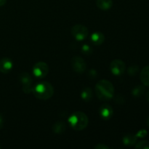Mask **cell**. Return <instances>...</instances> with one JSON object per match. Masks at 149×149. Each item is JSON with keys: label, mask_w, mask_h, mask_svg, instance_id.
Segmentation results:
<instances>
[{"label": "cell", "mask_w": 149, "mask_h": 149, "mask_svg": "<svg viewBox=\"0 0 149 149\" xmlns=\"http://www.w3.org/2000/svg\"><path fill=\"white\" fill-rule=\"evenodd\" d=\"M95 93L100 100H109L114 95V87L111 81L101 79L96 84Z\"/></svg>", "instance_id": "cell-1"}, {"label": "cell", "mask_w": 149, "mask_h": 149, "mask_svg": "<svg viewBox=\"0 0 149 149\" xmlns=\"http://www.w3.org/2000/svg\"><path fill=\"white\" fill-rule=\"evenodd\" d=\"M32 93L36 98L46 100L52 97L54 94V88L48 81H42L33 87Z\"/></svg>", "instance_id": "cell-2"}, {"label": "cell", "mask_w": 149, "mask_h": 149, "mask_svg": "<svg viewBox=\"0 0 149 149\" xmlns=\"http://www.w3.org/2000/svg\"><path fill=\"white\" fill-rule=\"evenodd\" d=\"M88 122L87 116L81 111L74 112L68 118V123L71 127L77 131L85 129L88 125Z\"/></svg>", "instance_id": "cell-3"}, {"label": "cell", "mask_w": 149, "mask_h": 149, "mask_svg": "<svg viewBox=\"0 0 149 149\" xmlns=\"http://www.w3.org/2000/svg\"><path fill=\"white\" fill-rule=\"evenodd\" d=\"M72 36L77 41H82L87 37L89 34V30L86 26L83 25H75L71 30Z\"/></svg>", "instance_id": "cell-4"}, {"label": "cell", "mask_w": 149, "mask_h": 149, "mask_svg": "<svg viewBox=\"0 0 149 149\" xmlns=\"http://www.w3.org/2000/svg\"><path fill=\"white\" fill-rule=\"evenodd\" d=\"M49 72V66L45 62H38L33 65V74L36 77L39 79L45 78Z\"/></svg>", "instance_id": "cell-5"}, {"label": "cell", "mask_w": 149, "mask_h": 149, "mask_svg": "<svg viewBox=\"0 0 149 149\" xmlns=\"http://www.w3.org/2000/svg\"><path fill=\"white\" fill-rule=\"evenodd\" d=\"M19 79L21 84H23V91L25 93H30L32 92V82H33V79L31 76L26 72L21 73L19 76Z\"/></svg>", "instance_id": "cell-6"}, {"label": "cell", "mask_w": 149, "mask_h": 149, "mask_svg": "<svg viewBox=\"0 0 149 149\" xmlns=\"http://www.w3.org/2000/svg\"><path fill=\"white\" fill-rule=\"evenodd\" d=\"M110 70L113 75H122L126 70V65L122 60H113L110 63Z\"/></svg>", "instance_id": "cell-7"}, {"label": "cell", "mask_w": 149, "mask_h": 149, "mask_svg": "<svg viewBox=\"0 0 149 149\" xmlns=\"http://www.w3.org/2000/svg\"><path fill=\"white\" fill-rule=\"evenodd\" d=\"M71 67L75 72L82 74L87 68V63L81 57L74 56L71 59Z\"/></svg>", "instance_id": "cell-8"}, {"label": "cell", "mask_w": 149, "mask_h": 149, "mask_svg": "<svg viewBox=\"0 0 149 149\" xmlns=\"http://www.w3.org/2000/svg\"><path fill=\"white\" fill-rule=\"evenodd\" d=\"M113 114V108L109 104H103L100 109V116L104 120H109Z\"/></svg>", "instance_id": "cell-9"}, {"label": "cell", "mask_w": 149, "mask_h": 149, "mask_svg": "<svg viewBox=\"0 0 149 149\" xmlns=\"http://www.w3.org/2000/svg\"><path fill=\"white\" fill-rule=\"evenodd\" d=\"M13 67V63L10 58H4L0 60V72L3 74H7L11 71Z\"/></svg>", "instance_id": "cell-10"}, {"label": "cell", "mask_w": 149, "mask_h": 149, "mask_svg": "<svg viewBox=\"0 0 149 149\" xmlns=\"http://www.w3.org/2000/svg\"><path fill=\"white\" fill-rule=\"evenodd\" d=\"M105 36L100 31L94 32L91 35V42L95 45H100L104 42Z\"/></svg>", "instance_id": "cell-11"}, {"label": "cell", "mask_w": 149, "mask_h": 149, "mask_svg": "<svg viewBox=\"0 0 149 149\" xmlns=\"http://www.w3.org/2000/svg\"><path fill=\"white\" fill-rule=\"evenodd\" d=\"M140 79L143 85L149 87V65H146L141 70Z\"/></svg>", "instance_id": "cell-12"}, {"label": "cell", "mask_w": 149, "mask_h": 149, "mask_svg": "<svg viewBox=\"0 0 149 149\" xmlns=\"http://www.w3.org/2000/svg\"><path fill=\"white\" fill-rule=\"evenodd\" d=\"M96 4L101 10H109L113 6V0H96Z\"/></svg>", "instance_id": "cell-13"}, {"label": "cell", "mask_w": 149, "mask_h": 149, "mask_svg": "<svg viewBox=\"0 0 149 149\" xmlns=\"http://www.w3.org/2000/svg\"><path fill=\"white\" fill-rule=\"evenodd\" d=\"M137 139H138V138L136 137V135L129 134V135H126L123 137L122 142L125 146H135L137 143Z\"/></svg>", "instance_id": "cell-14"}, {"label": "cell", "mask_w": 149, "mask_h": 149, "mask_svg": "<svg viewBox=\"0 0 149 149\" xmlns=\"http://www.w3.org/2000/svg\"><path fill=\"white\" fill-rule=\"evenodd\" d=\"M66 129L65 124L63 122H57L52 126V131L55 134H62L63 133Z\"/></svg>", "instance_id": "cell-15"}, {"label": "cell", "mask_w": 149, "mask_h": 149, "mask_svg": "<svg viewBox=\"0 0 149 149\" xmlns=\"http://www.w3.org/2000/svg\"><path fill=\"white\" fill-rule=\"evenodd\" d=\"M81 97L84 101L88 102L93 98V90L90 87H85L81 92Z\"/></svg>", "instance_id": "cell-16"}, {"label": "cell", "mask_w": 149, "mask_h": 149, "mask_svg": "<svg viewBox=\"0 0 149 149\" xmlns=\"http://www.w3.org/2000/svg\"><path fill=\"white\" fill-rule=\"evenodd\" d=\"M145 91V87L143 85H138L132 90V95L135 97H139L142 95Z\"/></svg>", "instance_id": "cell-17"}, {"label": "cell", "mask_w": 149, "mask_h": 149, "mask_svg": "<svg viewBox=\"0 0 149 149\" xmlns=\"http://www.w3.org/2000/svg\"><path fill=\"white\" fill-rule=\"evenodd\" d=\"M135 148L139 149H149V142L147 141H140L135 143Z\"/></svg>", "instance_id": "cell-18"}, {"label": "cell", "mask_w": 149, "mask_h": 149, "mask_svg": "<svg viewBox=\"0 0 149 149\" xmlns=\"http://www.w3.org/2000/svg\"><path fill=\"white\" fill-rule=\"evenodd\" d=\"M139 71V67L137 65H132L127 69V73L130 76H135Z\"/></svg>", "instance_id": "cell-19"}, {"label": "cell", "mask_w": 149, "mask_h": 149, "mask_svg": "<svg viewBox=\"0 0 149 149\" xmlns=\"http://www.w3.org/2000/svg\"><path fill=\"white\" fill-rule=\"evenodd\" d=\"M81 52H82L83 54L86 55H89L92 53V48L90 47V46L87 45H84L82 47H81Z\"/></svg>", "instance_id": "cell-20"}, {"label": "cell", "mask_w": 149, "mask_h": 149, "mask_svg": "<svg viewBox=\"0 0 149 149\" xmlns=\"http://www.w3.org/2000/svg\"><path fill=\"white\" fill-rule=\"evenodd\" d=\"M147 135H148V132H147L146 130L143 129V130H141L138 131L135 135H136V137L138 138H145Z\"/></svg>", "instance_id": "cell-21"}, {"label": "cell", "mask_w": 149, "mask_h": 149, "mask_svg": "<svg viewBox=\"0 0 149 149\" xmlns=\"http://www.w3.org/2000/svg\"><path fill=\"white\" fill-rule=\"evenodd\" d=\"M95 149H109L110 148V147L105 145V144L103 143H99V144H97V145L95 146Z\"/></svg>", "instance_id": "cell-22"}, {"label": "cell", "mask_w": 149, "mask_h": 149, "mask_svg": "<svg viewBox=\"0 0 149 149\" xmlns=\"http://www.w3.org/2000/svg\"><path fill=\"white\" fill-rule=\"evenodd\" d=\"M3 125H4V119H3V116L0 114V128H2Z\"/></svg>", "instance_id": "cell-23"}, {"label": "cell", "mask_w": 149, "mask_h": 149, "mask_svg": "<svg viewBox=\"0 0 149 149\" xmlns=\"http://www.w3.org/2000/svg\"><path fill=\"white\" fill-rule=\"evenodd\" d=\"M7 2V0H0V7H2Z\"/></svg>", "instance_id": "cell-24"}, {"label": "cell", "mask_w": 149, "mask_h": 149, "mask_svg": "<svg viewBox=\"0 0 149 149\" xmlns=\"http://www.w3.org/2000/svg\"><path fill=\"white\" fill-rule=\"evenodd\" d=\"M146 99H147V100L149 102V90L147 92V93H146Z\"/></svg>", "instance_id": "cell-25"}, {"label": "cell", "mask_w": 149, "mask_h": 149, "mask_svg": "<svg viewBox=\"0 0 149 149\" xmlns=\"http://www.w3.org/2000/svg\"><path fill=\"white\" fill-rule=\"evenodd\" d=\"M147 125H148V127H149V117L148 118V119H147Z\"/></svg>", "instance_id": "cell-26"}, {"label": "cell", "mask_w": 149, "mask_h": 149, "mask_svg": "<svg viewBox=\"0 0 149 149\" xmlns=\"http://www.w3.org/2000/svg\"><path fill=\"white\" fill-rule=\"evenodd\" d=\"M1 148V146H0V148Z\"/></svg>", "instance_id": "cell-27"}]
</instances>
